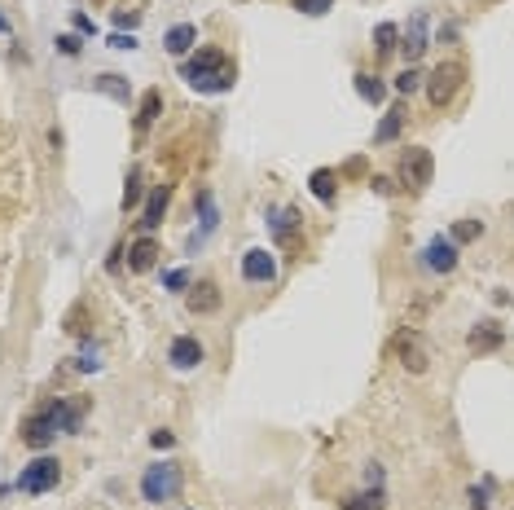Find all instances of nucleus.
<instances>
[{
	"label": "nucleus",
	"mask_w": 514,
	"mask_h": 510,
	"mask_svg": "<svg viewBox=\"0 0 514 510\" xmlns=\"http://www.w3.org/2000/svg\"><path fill=\"white\" fill-rule=\"evenodd\" d=\"M462 84H466V66L457 57H448V62H439L431 75H427V101H431L435 110H444L462 92Z\"/></svg>",
	"instance_id": "7ed1b4c3"
},
{
	"label": "nucleus",
	"mask_w": 514,
	"mask_h": 510,
	"mask_svg": "<svg viewBox=\"0 0 514 510\" xmlns=\"http://www.w3.org/2000/svg\"><path fill=\"white\" fill-rule=\"evenodd\" d=\"M44 414H49V423L58 435H75L79 423H84V400H53V405H44Z\"/></svg>",
	"instance_id": "6e6552de"
},
{
	"label": "nucleus",
	"mask_w": 514,
	"mask_h": 510,
	"mask_svg": "<svg viewBox=\"0 0 514 510\" xmlns=\"http://www.w3.org/2000/svg\"><path fill=\"white\" fill-rule=\"evenodd\" d=\"M111 48H119V53H132V48H137V36H132V31H128V36H123V31H115V36H111Z\"/></svg>",
	"instance_id": "f704fd0d"
},
{
	"label": "nucleus",
	"mask_w": 514,
	"mask_h": 510,
	"mask_svg": "<svg viewBox=\"0 0 514 510\" xmlns=\"http://www.w3.org/2000/svg\"><path fill=\"white\" fill-rule=\"evenodd\" d=\"M392 48H400V27H395V22H378V27H374V53L383 57V53H392Z\"/></svg>",
	"instance_id": "b1692460"
},
{
	"label": "nucleus",
	"mask_w": 514,
	"mask_h": 510,
	"mask_svg": "<svg viewBox=\"0 0 514 510\" xmlns=\"http://www.w3.org/2000/svg\"><path fill=\"white\" fill-rule=\"evenodd\" d=\"M185 303H190V312H198V317H207V312H216L220 308V286L216 282H194L190 286V295H185Z\"/></svg>",
	"instance_id": "2eb2a0df"
},
{
	"label": "nucleus",
	"mask_w": 514,
	"mask_h": 510,
	"mask_svg": "<svg viewBox=\"0 0 514 510\" xmlns=\"http://www.w3.org/2000/svg\"><path fill=\"white\" fill-rule=\"evenodd\" d=\"M141 189H146V185H141V171L132 168L128 171V185H123V212H132V207L141 203Z\"/></svg>",
	"instance_id": "bb28decb"
},
{
	"label": "nucleus",
	"mask_w": 514,
	"mask_h": 510,
	"mask_svg": "<svg viewBox=\"0 0 514 510\" xmlns=\"http://www.w3.org/2000/svg\"><path fill=\"white\" fill-rule=\"evenodd\" d=\"M58 479H62V462H58V458H49V453H40L36 462H27V467H22V475H18V493H31V497H40V493L58 488Z\"/></svg>",
	"instance_id": "20e7f679"
},
{
	"label": "nucleus",
	"mask_w": 514,
	"mask_h": 510,
	"mask_svg": "<svg viewBox=\"0 0 514 510\" xmlns=\"http://www.w3.org/2000/svg\"><path fill=\"white\" fill-rule=\"evenodd\" d=\"M242 277H246V282H255V286H269V282H277L273 251H264V247H251V251L242 255Z\"/></svg>",
	"instance_id": "0eeeda50"
},
{
	"label": "nucleus",
	"mask_w": 514,
	"mask_h": 510,
	"mask_svg": "<svg viewBox=\"0 0 514 510\" xmlns=\"http://www.w3.org/2000/svg\"><path fill=\"white\" fill-rule=\"evenodd\" d=\"M395 356H400V365L409 374H427V365H431V347H427V339L418 330H409V335L395 339Z\"/></svg>",
	"instance_id": "423d86ee"
},
{
	"label": "nucleus",
	"mask_w": 514,
	"mask_h": 510,
	"mask_svg": "<svg viewBox=\"0 0 514 510\" xmlns=\"http://www.w3.org/2000/svg\"><path fill=\"white\" fill-rule=\"evenodd\" d=\"M418 88H422V75H418L413 66H404V71L395 75V92H400V97H409V92H418Z\"/></svg>",
	"instance_id": "c85d7f7f"
},
{
	"label": "nucleus",
	"mask_w": 514,
	"mask_h": 510,
	"mask_svg": "<svg viewBox=\"0 0 514 510\" xmlns=\"http://www.w3.org/2000/svg\"><path fill=\"white\" fill-rule=\"evenodd\" d=\"M158 110H163V92H158V88H146V97H141V106H137V132H146V128L155 124Z\"/></svg>",
	"instance_id": "4be33fe9"
},
{
	"label": "nucleus",
	"mask_w": 514,
	"mask_h": 510,
	"mask_svg": "<svg viewBox=\"0 0 514 510\" xmlns=\"http://www.w3.org/2000/svg\"><path fill=\"white\" fill-rule=\"evenodd\" d=\"M198 207H202V224L190 233V242H185L190 251H198V247H202V242L216 233V224H220V212H216V198H211V189H202V194H198Z\"/></svg>",
	"instance_id": "4468645a"
},
{
	"label": "nucleus",
	"mask_w": 514,
	"mask_h": 510,
	"mask_svg": "<svg viewBox=\"0 0 514 510\" xmlns=\"http://www.w3.org/2000/svg\"><path fill=\"white\" fill-rule=\"evenodd\" d=\"M448 238H453L457 247H462V242H474V238H483V220H457Z\"/></svg>",
	"instance_id": "a878e982"
},
{
	"label": "nucleus",
	"mask_w": 514,
	"mask_h": 510,
	"mask_svg": "<svg viewBox=\"0 0 514 510\" xmlns=\"http://www.w3.org/2000/svg\"><path fill=\"white\" fill-rule=\"evenodd\" d=\"M427 48H431V36H427V13H413V18H409V27L400 31V53H404L409 62H418Z\"/></svg>",
	"instance_id": "f8f14e48"
},
{
	"label": "nucleus",
	"mask_w": 514,
	"mask_h": 510,
	"mask_svg": "<svg viewBox=\"0 0 514 510\" xmlns=\"http://www.w3.org/2000/svg\"><path fill=\"white\" fill-rule=\"evenodd\" d=\"M75 31H79V36H93L97 27H93V18H84V13H75Z\"/></svg>",
	"instance_id": "4c0bfd02"
},
{
	"label": "nucleus",
	"mask_w": 514,
	"mask_h": 510,
	"mask_svg": "<svg viewBox=\"0 0 514 510\" xmlns=\"http://www.w3.org/2000/svg\"><path fill=\"white\" fill-rule=\"evenodd\" d=\"M435 176V159L427 145H409L404 154H400V185L404 189H427Z\"/></svg>",
	"instance_id": "39448f33"
},
{
	"label": "nucleus",
	"mask_w": 514,
	"mask_h": 510,
	"mask_svg": "<svg viewBox=\"0 0 514 510\" xmlns=\"http://www.w3.org/2000/svg\"><path fill=\"white\" fill-rule=\"evenodd\" d=\"M181 488H185V470L176 467V462H155V467H146V475H141V497L150 506L176 502Z\"/></svg>",
	"instance_id": "f03ea898"
},
{
	"label": "nucleus",
	"mask_w": 514,
	"mask_h": 510,
	"mask_svg": "<svg viewBox=\"0 0 514 510\" xmlns=\"http://www.w3.org/2000/svg\"><path fill=\"white\" fill-rule=\"evenodd\" d=\"M167 203H172V185H155V189H150V198H146V212H141V229H146V233L163 224Z\"/></svg>",
	"instance_id": "dca6fc26"
},
{
	"label": "nucleus",
	"mask_w": 514,
	"mask_h": 510,
	"mask_svg": "<svg viewBox=\"0 0 514 510\" xmlns=\"http://www.w3.org/2000/svg\"><path fill=\"white\" fill-rule=\"evenodd\" d=\"M150 444H155V449H172V444H176V435H172L167 426H158L155 435H150Z\"/></svg>",
	"instance_id": "c9c22d12"
},
{
	"label": "nucleus",
	"mask_w": 514,
	"mask_h": 510,
	"mask_svg": "<svg viewBox=\"0 0 514 510\" xmlns=\"http://www.w3.org/2000/svg\"><path fill=\"white\" fill-rule=\"evenodd\" d=\"M93 88H97V92H106V97H111V101H119V106H128V97H132L128 80H123V75H115V71L97 75V80H93Z\"/></svg>",
	"instance_id": "aec40b11"
},
{
	"label": "nucleus",
	"mask_w": 514,
	"mask_h": 510,
	"mask_svg": "<svg viewBox=\"0 0 514 510\" xmlns=\"http://www.w3.org/2000/svg\"><path fill=\"white\" fill-rule=\"evenodd\" d=\"M330 4H334V0H295V9H299V13H308V18L330 13Z\"/></svg>",
	"instance_id": "2f4dec72"
},
{
	"label": "nucleus",
	"mask_w": 514,
	"mask_h": 510,
	"mask_svg": "<svg viewBox=\"0 0 514 510\" xmlns=\"http://www.w3.org/2000/svg\"><path fill=\"white\" fill-rule=\"evenodd\" d=\"M471 506L474 510H488V488H471Z\"/></svg>",
	"instance_id": "e433bc0d"
},
{
	"label": "nucleus",
	"mask_w": 514,
	"mask_h": 510,
	"mask_svg": "<svg viewBox=\"0 0 514 510\" xmlns=\"http://www.w3.org/2000/svg\"><path fill=\"white\" fill-rule=\"evenodd\" d=\"M343 510H383V493H360V497H352Z\"/></svg>",
	"instance_id": "7c9ffc66"
},
{
	"label": "nucleus",
	"mask_w": 514,
	"mask_h": 510,
	"mask_svg": "<svg viewBox=\"0 0 514 510\" xmlns=\"http://www.w3.org/2000/svg\"><path fill=\"white\" fill-rule=\"evenodd\" d=\"M264 224H269V233H273L281 247H295L299 242V212L295 207H269V215H264Z\"/></svg>",
	"instance_id": "1a4fd4ad"
},
{
	"label": "nucleus",
	"mask_w": 514,
	"mask_h": 510,
	"mask_svg": "<svg viewBox=\"0 0 514 510\" xmlns=\"http://www.w3.org/2000/svg\"><path fill=\"white\" fill-rule=\"evenodd\" d=\"M53 440H58V431H53V423H49V414H44V409H40V414H31V418L22 423V444H27V449L44 453Z\"/></svg>",
	"instance_id": "ddd939ff"
},
{
	"label": "nucleus",
	"mask_w": 514,
	"mask_h": 510,
	"mask_svg": "<svg viewBox=\"0 0 514 510\" xmlns=\"http://www.w3.org/2000/svg\"><path fill=\"white\" fill-rule=\"evenodd\" d=\"M471 352H497V347H501V330H497V326H492V321H483V326H474L471 330Z\"/></svg>",
	"instance_id": "5701e85b"
},
{
	"label": "nucleus",
	"mask_w": 514,
	"mask_h": 510,
	"mask_svg": "<svg viewBox=\"0 0 514 510\" xmlns=\"http://www.w3.org/2000/svg\"><path fill=\"white\" fill-rule=\"evenodd\" d=\"M163 286H167V291H190L194 282H190L185 268H167V273H163Z\"/></svg>",
	"instance_id": "c756f323"
},
{
	"label": "nucleus",
	"mask_w": 514,
	"mask_h": 510,
	"mask_svg": "<svg viewBox=\"0 0 514 510\" xmlns=\"http://www.w3.org/2000/svg\"><path fill=\"white\" fill-rule=\"evenodd\" d=\"M137 22H141V13H137V9H115V27H119V31H123V27L132 31Z\"/></svg>",
	"instance_id": "473e14b6"
},
{
	"label": "nucleus",
	"mask_w": 514,
	"mask_h": 510,
	"mask_svg": "<svg viewBox=\"0 0 514 510\" xmlns=\"http://www.w3.org/2000/svg\"><path fill=\"white\" fill-rule=\"evenodd\" d=\"M369 185H374V189H378V194H392V180H387V176H374V180H369Z\"/></svg>",
	"instance_id": "58836bf2"
},
{
	"label": "nucleus",
	"mask_w": 514,
	"mask_h": 510,
	"mask_svg": "<svg viewBox=\"0 0 514 510\" xmlns=\"http://www.w3.org/2000/svg\"><path fill=\"white\" fill-rule=\"evenodd\" d=\"M75 365L84 370V374L102 370V347H97V343H84V347H79V361H75Z\"/></svg>",
	"instance_id": "cd10ccee"
},
{
	"label": "nucleus",
	"mask_w": 514,
	"mask_h": 510,
	"mask_svg": "<svg viewBox=\"0 0 514 510\" xmlns=\"http://www.w3.org/2000/svg\"><path fill=\"white\" fill-rule=\"evenodd\" d=\"M334 180H339V176H334L330 168H316L313 176H308V185H313V198H316V203L334 207Z\"/></svg>",
	"instance_id": "412c9836"
},
{
	"label": "nucleus",
	"mask_w": 514,
	"mask_h": 510,
	"mask_svg": "<svg viewBox=\"0 0 514 510\" xmlns=\"http://www.w3.org/2000/svg\"><path fill=\"white\" fill-rule=\"evenodd\" d=\"M155 259H158V242L146 233V238H137L132 247H128V268L132 273H146V268H155Z\"/></svg>",
	"instance_id": "6ab92c4d"
},
{
	"label": "nucleus",
	"mask_w": 514,
	"mask_h": 510,
	"mask_svg": "<svg viewBox=\"0 0 514 510\" xmlns=\"http://www.w3.org/2000/svg\"><path fill=\"white\" fill-rule=\"evenodd\" d=\"M422 264H427L431 273H453V268H457V242L444 238V233H435L431 242L422 247Z\"/></svg>",
	"instance_id": "9d476101"
},
{
	"label": "nucleus",
	"mask_w": 514,
	"mask_h": 510,
	"mask_svg": "<svg viewBox=\"0 0 514 510\" xmlns=\"http://www.w3.org/2000/svg\"><path fill=\"white\" fill-rule=\"evenodd\" d=\"M194 44H198V27H194V22H176V27L163 36V48H167L172 57H185Z\"/></svg>",
	"instance_id": "f3484780"
},
{
	"label": "nucleus",
	"mask_w": 514,
	"mask_h": 510,
	"mask_svg": "<svg viewBox=\"0 0 514 510\" xmlns=\"http://www.w3.org/2000/svg\"><path fill=\"white\" fill-rule=\"evenodd\" d=\"M79 48H84L79 36H58V53H62V57H79Z\"/></svg>",
	"instance_id": "72a5a7b5"
},
{
	"label": "nucleus",
	"mask_w": 514,
	"mask_h": 510,
	"mask_svg": "<svg viewBox=\"0 0 514 510\" xmlns=\"http://www.w3.org/2000/svg\"><path fill=\"white\" fill-rule=\"evenodd\" d=\"M181 75H185V84L194 88V92H229L237 84V66L234 57L225 53V48H198L194 57L181 66Z\"/></svg>",
	"instance_id": "f257e3e1"
},
{
	"label": "nucleus",
	"mask_w": 514,
	"mask_h": 510,
	"mask_svg": "<svg viewBox=\"0 0 514 510\" xmlns=\"http://www.w3.org/2000/svg\"><path fill=\"white\" fill-rule=\"evenodd\" d=\"M167 361H172V370H198L207 361V347L194 335H176L172 347H167Z\"/></svg>",
	"instance_id": "9b49d317"
},
{
	"label": "nucleus",
	"mask_w": 514,
	"mask_h": 510,
	"mask_svg": "<svg viewBox=\"0 0 514 510\" xmlns=\"http://www.w3.org/2000/svg\"><path fill=\"white\" fill-rule=\"evenodd\" d=\"M352 84H356V97H360L365 106H383V101H387V84H383L378 75H369V71H356Z\"/></svg>",
	"instance_id": "a211bd4d"
},
{
	"label": "nucleus",
	"mask_w": 514,
	"mask_h": 510,
	"mask_svg": "<svg viewBox=\"0 0 514 510\" xmlns=\"http://www.w3.org/2000/svg\"><path fill=\"white\" fill-rule=\"evenodd\" d=\"M400 128H404V110L395 106V110H387V119L374 128V141H378V145H387V141H395V136H400Z\"/></svg>",
	"instance_id": "393cba45"
}]
</instances>
